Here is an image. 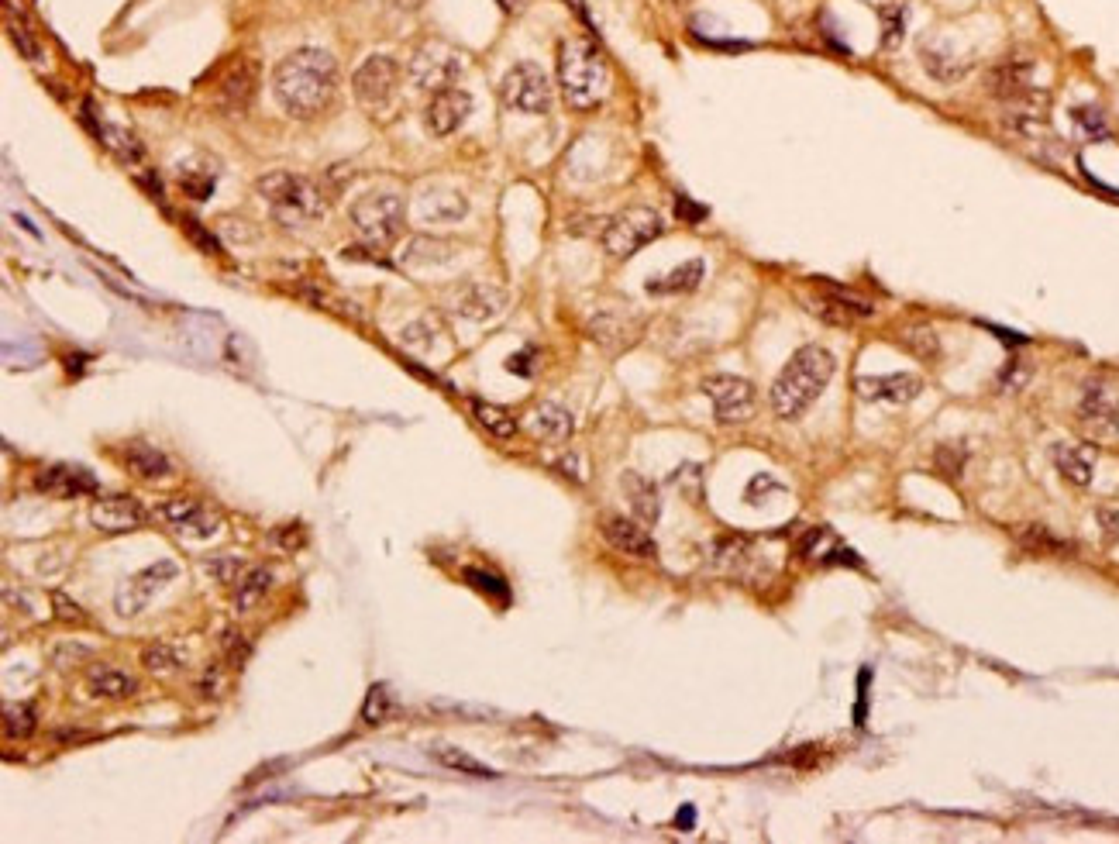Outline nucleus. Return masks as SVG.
Segmentation results:
<instances>
[{"instance_id": "nucleus-1", "label": "nucleus", "mask_w": 1119, "mask_h": 844, "mask_svg": "<svg viewBox=\"0 0 1119 844\" xmlns=\"http://www.w3.org/2000/svg\"><path fill=\"white\" fill-rule=\"evenodd\" d=\"M338 90V63L324 49H297L273 69V97L290 118L310 121L328 111Z\"/></svg>"}, {"instance_id": "nucleus-2", "label": "nucleus", "mask_w": 1119, "mask_h": 844, "mask_svg": "<svg viewBox=\"0 0 1119 844\" xmlns=\"http://www.w3.org/2000/svg\"><path fill=\"white\" fill-rule=\"evenodd\" d=\"M837 373L834 352H827L823 345H803L796 355L786 362V369L779 373L772 386V410L782 421H796L806 410L817 404V397L827 390V383Z\"/></svg>"}, {"instance_id": "nucleus-3", "label": "nucleus", "mask_w": 1119, "mask_h": 844, "mask_svg": "<svg viewBox=\"0 0 1119 844\" xmlns=\"http://www.w3.org/2000/svg\"><path fill=\"white\" fill-rule=\"evenodd\" d=\"M558 83L572 111H593L610 90V66L593 42L569 38L558 49Z\"/></svg>"}, {"instance_id": "nucleus-4", "label": "nucleus", "mask_w": 1119, "mask_h": 844, "mask_svg": "<svg viewBox=\"0 0 1119 844\" xmlns=\"http://www.w3.org/2000/svg\"><path fill=\"white\" fill-rule=\"evenodd\" d=\"M255 190H259V197L266 200L273 218L283 228H307V224L324 218V193L307 176L276 169V173L259 176Z\"/></svg>"}, {"instance_id": "nucleus-5", "label": "nucleus", "mask_w": 1119, "mask_h": 844, "mask_svg": "<svg viewBox=\"0 0 1119 844\" xmlns=\"http://www.w3.org/2000/svg\"><path fill=\"white\" fill-rule=\"evenodd\" d=\"M403 214H407V207H403V200L390 190L362 193V197L348 207V218H352L355 231H359V238L365 245H372V249H386V245H393L396 238H400Z\"/></svg>"}, {"instance_id": "nucleus-6", "label": "nucleus", "mask_w": 1119, "mask_h": 844, "mask_svg": "<svg viewBox=\"0 0 1119 844\" xmlns=\"http://www.w3.org/2000/svg\"><path fill=\"white\" fill-rule=\"evenodd\" d=\"M665 231L662 214L655 207L634 204L627 211H620L617 218L606 221L603 228V249L610 259H631L634 252H641L644 245H651Z\"/></svg>"}, {"instance_id": "nucleus-7", "label": "nucleus", "mask_w": 1119, "mask_h": 844, "mask_svg": "<svg viewBox=\"0 0 1119 844\" xmlns=\"http://www.w3.org/2000/svg\"><path fill=\"white\" fill-rule=\"evenodd\" d=\"M500 97L510 111L520 114H548L551 107V83L545 69L538 63H517L507 69L500 80Z\"/></svg>"}, {"instance_id": "nucleus-8", "label": "nucleus", "mask_w": 1119, "mask_h": 844, "mask_svg": "<svg viewBox=\"0 0 1119 844\" xmlns=\"http://www.w3.org/2000/svg\"><path fill=\"white\" fill-rule=\"evenodd\" d=\"M462 69H465L462 52H455L452 45H445V42H424L421 49L410 56V80H414V87L431 90V94L455 87Z\"/></svg>"}, {"instance_id": "nucleus-9", "label": "nucleus", "mask_w": 1119, "mask_h": 844, "mask_svg": "<svg viewBox=\"0 0 1119 844\" xmlns=\"http://www.w3.org/2000/svg\"><path fill=\"white\" fill-rule=\"evenodd\" d=\"M352 90L355 100L365 107V111L379 114L396 100V90H400V66L390 56H369L365 63L355 69L352 76Z\"/></svg>"}, {"instance_id": "nucleus-10", "label": "nucleus", "mask_w": 1119, "mask_h": 844, "mask_svg": "<svg viewBox=\"0 0 1119 844\" xmlns=\"http://www.w3.org/2000/svg\"><path fill=\"white\" fill-rule=\"evenodd\" d=\"M255 90H259V66H255V59L235 56L221 69V76L214 83V107L221 114H228V118L245 114L255 100Z\"/></svg>"}, {"instance_id": "nucleus-11", "label": "nucleus", "mask_w": 1119, "mask_h": 844, "mask_svg": "<svg viewBox=\"0 0 1119 844\" xmlns=\"http://www.w3.org/2000/svg\"><path fill=\"white\" fill-rule=\"evenodd\" d=\"M176 565L173 562H155V565H145L142 572H135V576L121 579L118 593H114V610H118L121 617H138L145 607L166 590L169 583L176 579Z\"/></svg>"}, {"instance_id": "nucleus-12", "label": "nucleus", "mask_w": 1119, "mask_h": 844, "mask_svg": "<svg viewBox=\"0 0 1119 844\" xmlns=\"http://www.w3.org/2000/svg\"><path fill=\"white\" fill-rule=\"evenodd\" d=\"M703 393L710 397L713 414L720 424H744L755 417V386L741 376H710L703 383Z\"/></svg>"}, {"instance_id": "nucleus-13", "label": "nucleus", "mask_w": 1119, "mask_h": 844, "mask_svg": "<svg viewBox=\"0 0 1119 844\" xmlns=\"http://www.w3.org/2000/svg\"><path fill=\"white\" fill-rule=\"evenodd\" d=\"M1078 421L1092 435L1106 438L1119 431V390L1109 379H1089L1078 397Z\"/></svg>"}, {"instance_id": "nucleus-14", "label": "nucleus", "mask_w": 1119, "mask_h": 844, "mask_svg": "<svg viewBox=\"0 0 1119 844\" xmlns=\"http://www.w3.org/2000/svg\"><path fill=\"white\" fill-rule=\"evenodd\" d=\"M985 90L1009 104H1030L1040 100V90L1033 87V63L1030 59H1002L985 76Z\"/></svg>"}, {"instance_id": "nucleus-15", "label": "nucleus", "mask_w": 1119, "mask_h": 844, "mask_svg": "<svg viewBox=\"0 0 1119 844\" xmlns=\"http://www.w3.org/2000/svg\"><path fill=\"white\" fill-rule=\"evenodd\" d=\"M145 507L128 493H111V497H97L90 507V521L97 531L104 534H128L138 531L145 524Z\"/></svg>"}, {"instance_id": "nucleus-16", "label": "nucleus", "mask_w": 1119, "mask_h": 844, "mask_svg": "<svg viewBox=\"0 0 1119 844\" xmlns=\"http://www.w3.org/2000/svg\"><path fill=\"white\" fill-rule=\"evenodd\" d=\"M452 311L458 317H469V321H493V317H500L507 311V293L500 290V286L493 283H462L452 290Z\"/></svg>"}, {"instance_id": "nucleus-17", "label": "nucleus", "mask_w": 1119, "mask_h": 844, "mask_svg": "<svg viewBox=\"0 0 1119 844\" xmlns=\"http://www.w3.org/2000/svg\"><path fill=\"white\" fill-rule=\"evenodd\" d=\"M469 114H472V97L458 87H448L431 97V104H427V111H424V125L434 138H448L469 121Z\"/></svg>"}, {"instance_id": "nucleus-18", "label": "nucleus", "mask_w": 1119, "mask_h": 844, "mask_svg": "<svg viewBox=\"0 0 1119 844\" xmlns=\"http://www.w3.org/2000/svg\"><path fill=\"white\" fill-rule=\"evenodd\" d=\"M920 59H923V69H927L930 76H934L937 83H958L965 80L971 73V59L961 56L958 49H954L951 42H944V38H923L920 42Z\"/></svg>"}, {"instance_id": "nucleus-19", "label": "nucleus", "mask_w": 1119, "mask_h": 844, "mask_svg": "<svg viewBox=\"0 0 1119 844\" xmlns=\"http://www.w3.org/2000/svg\"><path fill=\"white\" fill-rule=\"evenodd\" d=\"M600 531H603V538L610 541L617 552H624V555H634V559H655V555H658L655 538H651V534L644 531L641 524L627 521V517H620V514L603 517Z\"/></svg>"}, {"instance_id": "nucleus-20", "label": "nucleus", "mask_w": 1119, "mask_h": 844, "mask_svg": "<svg viewBox=\"0 0 1119 844\" xmlns=\"http://www.w3.org/2000/svg\"><path fill=\"white\" fill-rule=\"evenodd\" d=\"M858 393L865 400H885V404H909L923 393V379L913 373H889V376H861Z\"/></svg>"}, {"instance_id": "nucleus-21", "label": "nucleus", "mask_w": 1119, "mask_h": 844, "mask_svg": "<svg viewBox=\"0 0 1119 844\" xmlns=\"http://www.w3.org/2000/svg\"><path fill=\"white\" fill-rule=\"evenodd\" d=\"M159 517L166 524H173L180 534H186V538H211V534L217 531L214 517L190 497H173V500L159 503Z\"/></svg>"}, {"instance_id": "nucleus-22", "label": "nucleus", "mask_w": 1119, "mask_h": 844, "mask_svg": "<svg viewBox=\"0 0 1119 844\" xmlns=\"http://www.w3.org/2000/svg\"><path fill=\"white\" fill-rule=\"evenodd\" d=\"M465 214H469V200H465L462 190L431 187L417 197V218L424 224H452L462 221Z\"/></svg>"}, {"instance_id": "nucleus-23", "label": "nucleus", "mask_w": 1119, "mask_h": 844, "mask_svg": "<svg viewBox=\"0 0 1119 844\" xmlns=\"http://www.w3.org/2000/svg\"><path fill=\"white\" fill-rule=\"evenodd\" d=\"M35 486L45 493V497H56V500H73V497H80V493H93V490H97V483H93L90 472L87 469H76V466L42 469L35 476Z\"/></svg>"}, {"instance_id": "nucleus-24", "label": "nucleus", "mask_w": 1119, "mask_h": 844, "mask_svg": "<svg viewBox=\"0 0 1119 844\" xmlns=\"http://www.w3.org/2000/svg\"><path fill=\"white\" fill-rule=\"evenodd\" d=\"M527 428H531L534 438L548 441V445H565L575 431V421L562 404H551V400H545V404H538L531 414H527Z\"/></svg>"}, {"instance_id": "nucleus-25", "label": "nucleus", "mask_w": 1119, "mask_h": 844, "mask_svg": "<svg viewBox=\"0 0 1119 844\" xmlns=\"http://www.w3.org/2000/svg\"><path fill=\"white\" fill-rule=\"evenodd\" d=\"M620 486H624L627 500H631V510L641 524H655L658 517H662V493H658V486L651 483L648 476H641V472H624Z\"/></svg>"}, {"instance_id": "nucleus-26", "label": "nucleus", "mask_w": 1119, "mask_h": 844, "mask_svg": "<svg viewBox=\"0 0 1119 844\" xmlns=\"http://www.w3.org/2000/svg\"><path fill=\"white\" fill-rule=\"evenodd\" d=\"M462 255V245L448 242V238H434V235H417L407 242V252H403V262L407 266H448Z\"/></svg>"}, {"instance_id": "nucleus-27", "label": "nucleus", "mask_w": 1119, "mask_h": 844, "mask_svg": "<svg viewBox=\"0 0 1119 844\" xmlns=\"http://www.w3.org/2000/svg\"><path fill=\"white\" fill-rule=\"evenodd\" d=\"M1054 466L1068 483L1089 486L1095 476V448L1089 445H1054Z\"/></svg>"}, {"instance_id": "nucleus-28", "label": "nucleus", "mask_w": 1119, "mask_h": 844, "mask_svg": "<svg viewBox=\"0 0 1119 844\" xmlns=\"http://www.w3.org/2000/svg\"><path fill=\"white\" fill-rule=\"evenodd\" d=\"M124 466H128V472H135L138 479H166L169 472H173L166 455L155 445H149V441H131V445H124Z\"/></svg>"}, {"instance_id": "nucleus-29", "label": "nucleus", "mask_w": 1119, "mask_h": 844, "mask_svg": "<svg viewBox=\"0 0 1119 844\" xmlns=\"http://www.w3.org/2000/svg\"><path fill=\"white\" fill-rule=\"evenodd\" d=\"M589 331H593V338L606 348H613V352H620V348L634 345L637 342V331H641V321L627 324L620 314L613 311H603L593 317V324H589Z\"/></svg>"}, {"instance_id": "nucleus-30", "label": "nucleus", "mask_w": 1119, "mask_h": 844, "mask_svg": "<svg viewBox=\"0 0 1119 844\" xmlns=\"http://www.w3.org/2000/svg\"><path fill=\"white\" fill-rule=\"evenodd\" d=\"M87 686L93 696H104V700H128V696H135V676H128V672L114 669V665H93L90 676H87Z\"/></svg>"}, {"instance_id": "nucleus-31", "label": "nucleus", "mask_w": 1119, "mask_h": 844, "mask_svg": "<svg viewBox=\"0 0 1119 844\" xmlns=\"http://www.w3.org/2000/svg\"><path fill=\"white\" fill-rule=\"evenodd\" d=\"M269 586H273V572L255 565L242 579H235V596H231V603H235V610H252L255 603L269 593Z\"/></svg>"}, {"instance_id": "nucleus-32", "label": "nucleus", "mask_w": 1119, "mask_h": 844, "mask_svg": "<svg viewBox=\"0 0 1119 844\" xmlns=\"http://www.w3.org/2000/svg\"><path fill=\"white\" fill-rule=\"evenodd\" d=\"M434 758H438V762L445 765V769L462 772V776H472V779H496V772L489 769V765H483V762H479V758H472L469 751H462V748L438 745V748H434Z\"/></svg>"}, {"instance_id": "nucleus-33", "label": "nucleus", "mask_w": 1119, "mask_h": 844, "mask_svg": "<svg viewBox=\"0 0 1119 844\" xmlns=\"http://www.w3.org/2000/svg\"><path fill=\"white\" fill-rule=\"evenodd\" d=\"M142 665L149 672H155V676H176V672L186 669V655L180 648L166 645V641H155V645H149L142 652Z\"/></svg>"}, {"instance_id": "nucleus-34", "label": "nucleus", "mask_w": 1119, "mask_h": 844, "mask_svg": "<svg viewBox=\"0 0 1119 844\" xmlns=\"http://www.w3.org/2000/svg\"><path fill=\"white\" fill-rule=\"evenodd\" d=\"M699 280H703V262L693 259V262H686V266L672 269L662 280H651L648 293H689V290H696Z\"/></svg>"}, {"instance_id": "nucleus-35", "label": "nucleus", "mask_w": 1119, "mask_h": 844, "mask_svg": "<svg viewBox=\"0 0 1119 844\" xmlns=\"http://www.w3.org/2000/svg\"><path fill=\"white\" fill-rule=\"evenodd\" d=\"M472 414H476V421L483 424L493 438H514L517 435V421L510 417V410L496 407V404H486V400H472Z\"/></svg>"}, {"instance_id": "nucleus-36", "label": "nucleus", "mask_w": 1119, "mask_h": 844, "mask_svg": "<svg viewBox=\"0 0 1119 844\" xmlns=\"http://www.w3.org/2000/svg\"><path fill=\"white\" fill-rule=\"evenodd\" d=\"M899 345H903L909 355L923 359V362H937L940 359V335H937L934 328H906L903 338H899Z\"/></svg>"}, {"instance_id": "nucleus-37", "label": "nucleus", "mask_w": 1119, "mask_h": 844, "mask_svg": "<svg viewBox=\"0 0 1119 844\" xmlns=\"http://www.w3.org/2000/svg\"><path fill=\"white\" fill-rule=\"evenodd\" d=\"M35 707L31 703H18V707H7L4 710V731L7 738H28V734H35Z\"/></svg>"}, {"instance_id": "nucleus-38", "label": "nucleus", "mask_w": 1119, "mask_h": 844, "mask_svg": "<svg viewBox=\"0 0 1119 844\" xmlns=\"http://www.w3.org/2000/svg\"><path fill=\"white\" fill-rule=\"evenodd\" d=\"M878 18H882V28H885V35H882V42L889 45H899V38H903V32H906V7L903 4H885V7H878Z\"/></svg>"}, {"instance_id": "nucleus-39", "label": "nucleus", "mask_w": 1119, "mask_h": 844, "mask_svg": "<svg viewBox=\"0 0 1119 844\" xmlns=\"http://www.w3.org/2000/svg\"><path fill=\"white\" fill-rule=\"evenodd\" d=\"M100 138H104L107 145H111L114 152H118V159L124 162H138L142 159V145L135 142V135L124 128H100Z\"/></svg>"}, {"instance_id": "nucleus-40", "label": "nucleus", "mask_w": 1119, "mask_h": 844, "mask_svg": "<svg viewBox=\"0 0 1119 844\" xmlns=\"http://www.w3.org/2000/svg\"><path fill=\"white\" fill-rule=\"evenodd\" d=\"M1020 541L1030 548V552H1058V555L1068 552V545H1064L1061 538H1054L1047 528H1040V524H1030L1027 531H1020Z\"/></svg>"}, {"instance_id": "nucleus-41", "label": "nucleus", "mask_w": 1119, "mask_h": 844, "mask_svg": "<svg viewBox=\"0 0 1119 844\" xmlns=\"http://www.w3.org/2000/svg\"><path fill=\"white\" fill-rule=\"evenodd\" d=\"M390 707H393L390 689H386V686H372L369 696H365V707H362L365 724H383L386 714H390Z\"/></svg>"}, {"instance_id": "nucleus-42", "label": "nucleus", "mask_w": 1119, "mask_h": 844, "mask_svg": "<svg viewBox=\"0 0 1119 844\" xmlns=\"http://www.w3.org/2000/svg\"><path fill=\"white\" fill-rule=\"evenodd\" d=\"M180 187L186 197L207 200L214 193V173H200V169H180Z\"/></svg>"}, {"instance_id": "nucleus-43", "label": "nucleus", "mask_w": 1119, "mask_h": 844, "mask_svg": "<svg viewBox=\"0 0 1119 844\" xmlns=\"http://www.w3.org/2000/svg\"><path fill=\"white\" fill-rule=\"evenodd\" d=\"M7 28H11V38H14V45H18L21 49V56H28V59H38L42 56V52H38V42L35 38H31V32H28V25L25 21H14V14L7 11Z\"/></svg>"}, {"instance_id": "nucleus-44", "label": "nucleus", "mask_w": 1119, "mask_h": 844, "mask_svg": "<svg viewBox=\"0 0 1119 844\" xmlns=\"http://www.w3.org/2000/svg\"><path fill=\"white\" fill-rule=\"evenodd\" d=\"M1075 125L1085 131L1089 138H1102L1106 135V118H1102L1099 107H1075Z\"/></svg>"}, {"instance_id": "nucleus-45", "label": "nucleus", "mask_w": 1119, "mask_h": 844, "mask_svg": "<svg viewBox=\"0 0 1119 844\" xmlns=\"http://www.w3.org/2000/svg\"><path fill=\"white\" fill-rule=\"evenodd\" d=\"M465 579H469L472 586H476V590H483V593H493V596H500V600H507V586L500 583V579L496 576H489V572H479V569H465Z\"/></svg>"}, {"instance_id": "nucleus-46", "label": "nucleus", "mask_w": 1119, "mask_h": 844, "mask_svg": "<svg viewBox=\"0 0 1119 844\" xmlns=\"http://www.w3.org/2000/svg\"><path fill=\"white\" fill-rule=\"evenodd\" d=\"M52 603H56V617L66 624H83L87 621V614L80 610V603H73L66 593H52Z\"/></svg>"}, {"instance_id": "nucleus-47", "label": "nucleus", "mask_w": 1119, "mask_h": 844, "mask_svg": "<svg viewBox=\"0 0 1119 844\" xmlns=\"http://www.w3.org/2000/svg\"><path fill=\"white\" fill-rule=\"evenodd\" d=\"M224 648H228V662L231 665H242L245 658H248V641L242 638V634H224Z\"/></svg>"}, {"instance_id": "nucleus-48", "label": "nucleus", "mask_w": 1119, "mask_h": 844, "mask_svg": "<svg viewBox=\"0 0 1119 844\" xmlns=\"http://www.w3.org/2000/svg\"><path fill=\"white\" fill-rule=\"evenodd\" d=\"M1027 376H1030V369L1023 366V362H1009L1006 373H1002V386H1006V390H1020V386L1027 383Z\"/></svg>"}, {"instance_id": "nucleus-49", "label": "nucleus", "mask_w": 1119, "mask_h": 844, "mask_svg": "<svg viewBox=\"0 0 1119 844\" xmlns=\"http://www.w3.org/2000/svg\"><path fill=\"white\" fill-rule=\"evenodd\" d=\"M403 342H407L410 348H427L434 342V335L427 338V328L424 324H407V328H403Z\"/></svg>"}, {"instance_id": "nucleus-50", "label": "nucleus", "mask_w": 1119, "mask_h": 844, "mask_svg": "<svg viewBox=\"0 0 1119 844\" xmlns=\"http://www.w3.org/2000/svg\"><path fill=\"white\" fill-rule=\"evenodd\" d=\"M531 355H534V352L510 355V359H507V369H510V373H520V376H531Z\"/></svg>"}, {"instance_id": "nucleus-51", "label": "nucleus", "mask_w": 1119, "mask_h": 844, "mask_svg": "<svg viewBox=\"0 0 1119 844\" xmlns=\"http://www.w3.org/2000/svg\"><path fill=\"white\" fill-rule=\"evenodd\" d=\"M675 211H679V214H682V218H686V221H703V218H706V211H703V207H693V204H689L686 197H679V200H675Z\"/></svg>"}, {"instance_id": "nucleus-52", "label": "nucleus", "mask_w": 1119, "mask_h": 844, "mask_svg": "<svg viewBox=\"0 0 1119 844\" xmlns=\"http://www.w3.org/2000/svg\"><path fill=\"white\" fill-rule=\"evenodd\" d=\"M1099 521L1106 528V538H1119V510H1102Z\"/></svg>"}, {"instance_id": "nucleus-53", "label": "nucleus", "mask_w": 1119, "mask_h": 844, "mask_svg": "<svg viewBox=\"0 0 1119 844\" xmlns=\"http://www.w3.org/2000/svg\"><path fill=\"white\" fill-rule=\"evenodd\" d=\"M183 224H186V231H190V235L197 238L200 245H204L207 252H221V249H217V242H214V238H211V235H204V231L197 228V221H183Z\"/></svg>"}, {"instance_id": "nucleus-54", "label": "nucleus", "mask_w": 1119, "mask_h": 844, "mask_svg": "<svg viewBox=\"0 0 1119 844\" xmlns=\"http://www.w3.org/2000/svg\"><path fill=\"white\" fill-rule=\"evenodd\" d=\"M276 541H279V545H283V548H300L307 538H303V531H300V524H297V531H293V534H290V531H286V534H276Z\"/></svg>"}, {"instance_id": "nucleus-55", "label": "nucleus", "mask_w": 1119, "mask_h": 844, "mask_svg": "<svg viewBox=\"0 0 1119 844\" xmlns=\"http://www.w3.org/2000/svg\"><path fill=\"white\" fill-rule=\"evenodd\" d=\"M679 824H682V827H693V810H689V807L682 810V813H679Z\"/></svg>"}, {"instance_id": "nucleus-56", "label": "nucleus", "mask_w": 1119, "mask_h": 844, "mask_svg": "<svg viewBox=\"0 0 1119 844\" xmlns=\"http://www.w3.org/2000/svg\"><path fill=\"white\" fill-rule=\"evenodd\" d=\"M496 4H500L503 11H517V7H520V0H496Z\"/></svg>"}, {"instance_id": "nucleus-57", "label": "nucleus", "mask_w": 1119, "mask_h": 844, "mask_svg": "<svg viewBox=\"0 0 1119 844\" xmlns=\"http://www.w3.org/2000/svg\"><path fill=\"white\" fill-rule=\"evenodd\" d=\"M672 4H679V0H672Z\"/></svg>"}]
</instances>
